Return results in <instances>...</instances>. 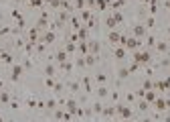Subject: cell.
Wrapping results in <instances>:
<instances>
[{"label":"cell","mask_w":170,"mask_h":122,"mask_svg":"<svg viewBox=\"0 0 170 122\" xmlns=\"http://www.w3.org/2000/svg\"><path fill=\"white\" fill-rule=\"evenodd\" d=\"M116 112L122 116L123 120H130V118H132V108H130V106H116Z\"/></svg>","instance_id":"cell-1"},{"label":"cell","mask_w":170,"mask_h":122,"mask_svg":"<svg viewBox=\"0 0 170 122\" xmlns=\"http://www.w3.org/2000/svg\"><path fill=\"white\" fill-rule=\"evenodd\" d=\"M148 61H150V53H148V51H138V53H136V63H138V65H146Z\"/></svg>","instance_id":"cell-2"},{"label":"cell","mask_w":170,"mask_h":122,"mask_svg":"<svg viewBox=\"0 0 170 122\" xmlns=\"http://www.w3.org/2000/svg\"><path fill=\"white\" fill-rule=\"evenodd\" d=\"M140 45H142V39L130 37V39H126V45H123V47H128V49H138Z\"/></svg>","instance_id":"cell-3"},{"label":"cell","mask_w":170,"mask_h":122,"mask_svg":"<svg viewBox=\"0 0 170 122\" xmlns=\"http://www.w3.org/2000/svg\"><path fill=\"white\" fill-rule=\"evenodd\" d=\"M21 75H22V65H18V63H16V65L12 67V71H10V80L16 81V80H21Z\"/></svg>","instance_id":"cell-4"},{"label":"cell","mask_w":170,"mask_h":122,"mask_svg":"<svg viewBox=\"0 0 170 122\" xmlns=\"http://www.w3.org/2000/svg\"><path fill=\"white\" fill-rule=\"evenodd\" d=\"M67 108H69V114H79V116L83 114L81 110H79V106H77V102H75V100H69L67 102Z\"/></svg>","instance_id":"cell-5"},{"label":"cell","mask_w":170,"mask_h":122,"mask_svg":"<svg viewBox=\"0 0 170 122\" xmlns=\"http://www.w3.org/2000/svg\"><path fill=\"white\" fill-rule=\"evenodd\" d=\"M134 37H136V39L146 37V25H136V27H134Z\"/></svg>","instance_id":"cell-6"},{"label":"cell","mask_w":170,"mask_h":122,"mask_svg":"<svg viewBox=\"0 0 170 122\" xmlns=\"http://www.w3.org/2000/svg\"><path fill=\"white\" fill-rule=\"evenodd\" d=\"M87 45H89V53H93V55L99 53V41H89Z\"/></svg>","instance_id":"cell-7"},{"label":"cell","mask_w":170,"mask_h":122,"mask_svg":"<svg viewBox=\"0 0 170 122\" xmlns=\"http://www.w3.org/2000/svg\"><path fill=\"white\" fill-rule=\"evenodd\" d=\"M156 49H158V53H166L170 49V43H166V41H160V43H156Z\"/></svg>","instance_id":"cell-8"},{"label":"cell","mask_w":170,"mask_h":122,"mask_svg":"<svg viewBox=\"0 0 170 122\" xmlns=\"http://www.w3.org/2000/svg\"><path fill=\"white\" fill-rule=\"evenodd\" d=\"M95 63H97V55L89 53L87 57H85V65H87V67H91V65H95Z\"/></svg>","instance_id":"cell-9"},{"label":"cell","mask_w":170,"mask_h":122,"mask_svg":"<svg viewBox=\"0 0 170 122\" xmlns=\"http://www.w3.org/2000/svg\"><path fill=\"white\" fill-rule=\"evenodd\" d=\"M55 41V33L53 31H47V33H45V37H43V43H45V45H49V43H53Z\"/></svg>","instance_id":"cell-10"},{"label":"cell","mask_w":170,"mask_h":122,"mask_svg":"<svg viewBox=\"0 0 170 122\" xmlns=\"http://www.w3.org/2000/svg\"><path fill=\"white\" fill-rule=\"evenodd\" d=\"M55 57H57V61H59V63H65V61H67V51H65V49H61V51H57V55H55Z\"/></svg>","instance_id":"cell-11"},{"label":"cell","mask_w":170,"mask_h":122,"mask_svg":"<svg viewBox=\"0 0 170 122\" xmlns=\"http://www.w3.org/2000/svg\"><path fill=\"white\" fill-rule=\"evenodd\" d=\"M144 98H146V102H156V92H154V90H148V92H146V94H144Z\"/></svg>","instance_id":"cell-12"},{"label":"cell","mask_w":170,"mask_h":122,"mask_svg":"<svg viewBox=\"0 0 170 122\" xmlns=\"http://www.w3.org/2000/svg\"><path fill=\"white\" fill-rule=\"evenodd\" d=\"M103 116H105V118H111V116L116 114V108H114V106H107V108H103V112H101Z\"/></svg>","instance_id":"cell-13"},{"label":"cell","mask_w":170,"mask_h":122,"mask_svg":"<svg viewBox=\"0 0 170 122\" xmlns=\"http://www.w3.org/2000/svg\"><path fill=\"white\" fill-rule=\"evenodd\" d=\"M95 81L99 83V86H105V83H107V75H105V73H97L95 75Z\"/></svg>","instance_id":"cell-14"},{"label":"cell","mask_w":170,"mask_h":122,"mask_svg":"<svg viewBox=\"0 0 170 122\" xmlns=\"http://www.w3.org/2000/svg\"><path fill=\"white\" fill-rule=\"evenodd\" d=\"M55 118H57V120H69V114L63 112V110H57V112H55Z\"/></svg>","instance_id":"cell-15"},{"label":"cell","mask_w":170,"mask_h":122,"mask_svg":"<svg viewBox=\"0 0 170 122\" xmlns=\"http://www.w3.org/2000/svg\"><path fill=\"white\" fill-rule=\"evenodd\" d=\"M128 75H130V69H126V67H120V69H117V77H120V80H126Z\"/></svg>","instance_id":"cell-16"},{"label":"cell","mask_w":170,"mask_h":122,"mask_svg":"<svg viewBox=\"0 0 170 122\" xmlns=\"http://www.w3.org/2000/svg\"><path fill=\"white\" fill-rule=\"evenodd\" d=\"M97 96H99V98H105V96H109V90L105 88V86H99V88H97Z\"/></svg>","instance_id":"cell-17"},{"label":"cell","mask_w":170,"mask_h":122,"mask_svg":"<svg viewBox=\"0 0 170 122\" xmlns=\"http://www.w3.org/2000/svg\"><path fill=\"white\" fill-rule=\"evenodd\" d=\"M105 25H107L109 29H111V31H114V29H116V19H114V16H105Z\"/></svg>","instance_id":"cell-18"},{"label":"cell","mask_w":170,"mask_h":122,"mask_svg":"<svg viewBox=\"0 0 170 122\" xmlns=\"http://www.w3.org/2000/svg\"><path fill=\"white\" fill-rule=\"evenodd\" d=\"M114 55H116V59H123V57H126V49H123V47H117Z\"/></svg>","instance_id":"cell-19"},{"label":"cell","mask_w":170,"mask_h":122,"mask_svg":"<svg viewBox=\"0 0 170 122\" xmlns=\"http://www.w3.org/2000/svg\"><path fill=\"white\" fill-rule=\"evenodd\" d=\"M120 39H122V37H120L116 31H111V33H109V43H120Z\"/></svg>","instance_id":"cell-20"},{"label":"cell","mask_w":170,"mask_h":122,"mask_svg":"<svg viewBox=\"0 0 170 122\" xmlns=\"http://www.w3.org/2000/svg\"><path fill=\"white\" fill-rule=\"evenodd\" d=\"M156 108L158 110H164V108H166V102H164L162 98H156Z\"/></svg>","instance_id":"cell-21"},{"label":"cell","mask_w":170,"mask_h":122,"mask_svg":"<svg viewBox=\"0 0 170 122\" xmlns=\"http://www.w3.org/2000/svg\"><path fill=\"white\" fill-rule=\"evenodd\" d=\"M111 16H114V19H116V22H123V14L120 12V10H116V12L111 14Z\"/></svg>","instance_id":"cell-22"},{"label":"cell","mask_w":170,"mask_h":122,"mask_svg":"<svg viewBox=\"0 0 170 122\" xmlns=\"http://www.w3.org/2000/svg\"><path fill=\"white\" fill-rule=\"evenodd\" d=\"M45 73H47V77H53V75H55V67H53V65H47V67H45Z\"/></svg>","instance_id":"cell-23"},{"label":"cell","mask_w":170,"mask_h":122,"mask_svg":"<svg viewBox=\"0 0 170 122\" xmlns=\"http://www.w3.org/2000/svg\"><path fill=\"white\" fill-rule=\"evenodd\" d=\"M138 108L142 110V112H146V110H148V102H146V100H140V104H138Z\"/></svg>","instance_id":"cell-24"},{"label":"cell","mask_w":170,"mask_h":122,"mask_svg":"<svg viewBox=\"0 0 170 122\" xmlns=\"http://www.w3.org/2000/svg\"><path fill=\"white\" fill-rule=\"evenodd\" d=\"M93 112H97V114H99V112H103V106L99 104V102H95V104H93Z\"/></svg>","instance_id":"cell-25"},{"label":"cell","mask_w":170,"mask_h":122,"mask_svg":"<svg viewBox=\"0 0 170 122\" xmlns=\"http://www.w3.org/2000/svg\"><path fill=\"white\" fill-rule=\"evenodd\" d=\"M144 92H148V90H152V81H150V80H146V81H144Z\"/></svg>","instance_id":"cell-26"},{"label":"cell","mask_w":170,"mask_h":122,"mask_svg":"<svg viewBox=\"0 0 170 122\" xmlns=\"http://www.w3.org/2000/svg\"><path fill=\"white\" fill-rule=\"evenodd\" d=\"M0 102H10V96H8L6 92H2V94H0Z\"/></svg>","instance_id":"cell-27"},{"label":"cell","mask_w":170,"mask_h":122,"mask_svg":"<svg viewBox=\"0 0 170 122\" xmlns=\"http://www.w3.org/2000/svg\"><path fill=\"white\" fill-rule=\"evenodd\" d=\"M81 19L83 20H89V19H91V12H89V10H83V12H81Z\"/></svg>","instance_id":"cell-28"},{"label":"cell","mask_w":170,"mask_h":122,"mask_svg":"<svg viewBox=\"0 0 170 122\" xmlns=\"http://www.w3.org/2000/svg\"><path fill=\"white\" fill-rule=\"evenodd\" d=\"M154 22H156L154 19H148V20H146V29H152V27H154Z\"/></svg>","instance_id":"cell-29"},{"label":"cell","mask_w":170,"mask_h":122,"mask_svg":"<svg viewBox=\"0 0 170 122\" xmlns=\"http://www.w3.org/2000/svg\"><path fill=\"white\" fill-rule=\"evenodd\" d=\"M83 83H85V90L91 92V86H89V77H83Z\"/></svg>","instance_id":"cell-30"},{"label":"cell","mask_w":170,"mask_h":122,"mask_svg":"<svg viewBox=\"0 0 170 122\" xmlns=\"http://www.w3.org/2000/svg\"><path fill=\"white\" fill-rule=\"evenodd\" d=\"M77 90H79V81H73L71 83V92H77Z\"/></svg>","instance_id":"cell-31"},{"label":"cell","mask_w":170,"mask_h":122,"mask_svg":"<svg viewBox=\"0 0 170 122\" xmlns=\"http://www.w3.org/2000/svg\"><path fill=\"white\" fill-rule=\"evenodd\" d=\"M55 86V81H53V77H47V88H53Z\"/></svg>","instance_id":"cell-32"},{"label":"cell","mask_w":170,"mask_h":122,"mask_svg":"<svg viewBox=\"0 0 170 122\" xmlns=\"http://www.w3.org/2000/svg\"><path fill=\"white\" fill-rule=\"evenodd\" d=\"M65 51H67V53H71V51H75V45H73V43H69V45H67V49H65Z\"/></svg>","instance_id":"cell-33"},{"label":"cell","mask_w":170,"mask_h":122,"mask_svg":"<svg viewBox=\"0 0 170 122\" xmlns=\"http://www.w3.org/2000/svg\"><path fill=\"white\" fill-rule=\"evenodd\" d=\"M160 65H162V67H168V65H170V59H162V61H160Z\"/></svg>","instance_id":"cell-34"},{"label":"cell","mask_w":170,"mask_h":122,"mask_svg":"<svg viewBox=\"0 0 170 122\" xmlns=\"http://www.w3.org/2000/svg\"><path fill=\"white\" fill-rule=\"evenodd\" d=\"M146 43H148V45H154L156 41H154V37H148V39H146Z\"/></svg>","instance_id":"cell-35"},{"label":"cell","mask_w":170,"mask_h":122,"mask_svg":"<svg viewBox=\"0 0 170 122\" xmlns=\"http://www.w3.org/2000/svg\"><path fill=\"white\" fill-rule=\"evenodd\" d=\"M85 65V59H77V67H83Z\"/></svg>","instance_id":"cell-36"},{"label":"cell","mask_w":170,"mask_h":122,"mask_svg":"<svg viewBox=\"0 0 170 122\" xmlns=\"http://www.w3.org/2000/svg\"><path fill=\"white\" fill-rule=\"evenodd\" d=\"M47 106H49V108H55L57 104H55V100H49V102H47Z\"/></svg>","instance_id":"cell-37"},{"label":"cell","mask_w":170,"mask_h":122,"mask_svg":"<svg viewBox=\"0 0 170 122\" xmlns=\"http://www.w3.org/2000/svg\"><path fill=\"white\" fill-rule=\"evenodd\" d=\"M0 122H4V118H2V116H0Z\"/></svg>","instance_id":"cell-38"},{"label":"cell","mask_w":170,"mask_h":122,"mask_svg":"<svg viewBox=\"0 0 170 122\" xmlns=\"http://www.w3.org/2000/svg\"><path fill=\"white\" fill-rule=\"evenodd\" d=\"M123 122H132V120H123Z\"/></svg>","instance_id":"cell-39"},{"label":"cell","mask_w":170,"mask_h":122,"mask_svg":"<svg viewBox=\"0 0 170 122\" xmlns=\"http://www.w3.org/2000/svg\"><path fill=\"white\" fill-rule=\"evenodd\" d=\"M0 88H2V81H0Z\"/></svg>","instance_id":"cell-40"},{"label":"cell","mask_w":170,"mask_h":122,"mask_svg":"<svg viewBox=\"0 0 170 122\" xmlns=\"http://www.w3.org/2000/svg\"><path fill=\"white\" fill-rule=\"evenodd\" d=\"M14 2H21V0H14Z\"/></svg>","instance_id":"cell-41"},{"label":"cell","mask_w":170,"mask_h":122,"mask_svg":"<svg viewBox=\"0 0 170 122\" xmlns=\"http://www.w3.org/2000/svg\"><path fill=\"white\" fill-rule=\"evenodd\" d=\"M144 122H150V120H144Z\"/></svg>","instance_id":"cell-42"},{"label":"cell","mask_w":170,"mask_h":122,"mask_svg":"<svg viewBox=\"0 0 170 122\" xmlns=\"http://www.w3.org/2000/svg\"><path fill=\"white\" fill-rule=\"evenodd\" d=\"M109 122H114V120H109Z\"/></svg>","instance_id":"cell-43"},{"label":"cell","mask_w":170,"mask_h":122,"mask_svg":"<svg viewBox=\"0 0 170 122\" xmlns=\"http://www.w3.org/2000/svg\"><path fill=\"white\" fill-rule=\"evenodd\" d=\"M168 102H170V98H168Z\"/></svg>","instance_id":"cell-44"},{"label":"cell","mask_w":170,"mask_h":122,"mask_svg":"<svg viewBox=\"0 0 170 122\" xmlns=\"http://www.w3.org/2000/svg\"><path fill=\"white\" fill-rule=\"evenodd\" d=\"M39 122H41V120H39Z\"/></svg>","instance_id":"cell-45"}]
</instances>
